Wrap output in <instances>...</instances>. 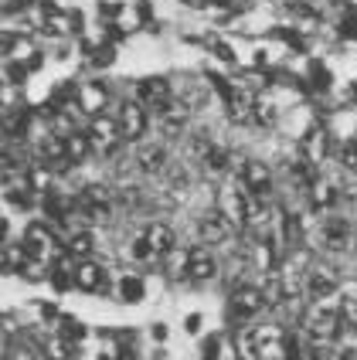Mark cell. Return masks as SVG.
Listing matches in <instances>:
<instances>
[{"instance_id":"cell-17","label":"cell","mask_w":357,"mask_h":360,"mask_svg":"<svg viewBox=\"0 0 357 360\" xmlns=\"http://www.w3.org/2000/svg\"><path fill=\"white\" fill-rule=\"evenodd\" d=\"M75 289H82V292H102L106 289L102 265H96V262H89V259L75 262Z\"/></svg>"},{"instance_id":"cell-15","label":"cell","mask_w":357,"mask_h":360,"mask_svg":"<svg viewBox=\"0 0 357 360\" xmlns=\"http://www.w3.org/2000/svg\"><path fill=\"white\" fill-rule=\"evenodd\" d=\"M184 276L191 282H211L218 276V262L208 248H191L187 252V265H184Z\"/></svg>"},{"instance_id":"cell-23","label":"cell","mask_w":357,"mask_h":360,"mask_svg":"<svg viewBox=\"0 0 357 360\" xmlns=\"http://www.w3.org/2000/svg\"><path fill=\"white\" fill-rule=\"evenodd\" d=\"M310 204H313V211H330L337 204V187L327 184V180H317L310 187Z\"/></svg>"},{"instance_id":"cell-26","label":"cell","mask_w":357,"mask_h":360,"mask_svg":"<svg viewBox=\"0 0 357 360\" xmlns=\"http://www.w3.org/2000/svg\"><path fill=\"white\" fill-rule=\"evenodd\" d=\"M143 296H146V285H143L139 276H123L119 279V300L123 302H139Z\"/></svg>"},{"instance_id":"cell-44","label":"cell","mask_w":357,"mask_h":360,"mask_svg":"<svg viewBox=\"0 0 357 360\" xmlns=\"http://www.w3.org/2000/svg\"><path fill=\"white\" fill-rule=\"evenodd\" d=\"M201 330V316L194 313V316H187V333H198Z\"/></svg>"},{"instance_id":"cell-45","label":"cell","mask_w":357,"mask_h":360,"mask_svg":"<svg viewBox=\"0 0 357 360\" xmlns=\"http://www.w3.org/2000/svg\"><path fill=\"white\" fill-rule=\"evenodd\" d=\"M184 4H187V7H194V11H204L211 0H184Z\"/></svg>"},{"instance_id":"cell-27","label":"cell","mask_w":357,"mask_h":360,"mask_svg":"<svg viewBox=\"0 0 357 360\" xmlns=\"http://www.w3.org/2000/svg\"><path fill=\"white\" fill-rule=\"evenodd\" d=\"M201 163H204V170H208V174H225V170H228V150H221V146H208V150H204V157H201Z\"/></svg>"},{"instance_id":"cell-28","label":"cell","mask_w":357,"mask_h":360,"mask_svg":"<svg viewBox=\"0 0 357 360\" xmlns=\"http://www.w3.org/2000/svg\"><path fill=\"white\" fill-rule=\"evenodd\" d=\"M58 337L79 343V340H85V337H89V326H85V323H79L75 316H61V320H58Z\"/></svg>"},{"instance_id":"cell-2","label":"cell","mask_w":357,"mask_h":360,"mask_svg":"<svg viewBox=\"0 0 357 360\" xmlns=\"http://www.w3.org/2000/svg\"><path fill=\"white\" fill-rule=\"evenodd\" d=\"M20 245L27 248V255H31V259H41V262H55L58 255H65V252H61V245H58V238H55V231H51L48 224H41V221H35V224H27V228H24Z\"/></svg>"},{"instance_id":"cell-36","label":"cell","mask_w":357,"mask_h":360,"mask_svg":"<svg viewBox=\"0 0 357 360\" xmlns=\"http://www.w3.org/2000/svg\"><path fill=\"white\" fill-rule=\"evenodd\" d=\"M27 72H31L27 61H24V65H20V61H11V65H7V82H11V85H20V82L27 79Z\"/></svg>"},{"instance_id":"cell-7","label":"cell","mask_w":357,"mask_h":360,"mask_svg":"<svg viewBox=\"0 0 357 360\" xmlns=\"http://www.w3.org/2000/svg\"><path fill=\"white\" fill-rule=\"evenodd\" d=\"M119 140H123L119 122H113L109 116H92V122H89V143H92V153L109 157V153L116 150Z\"/></svg>"},{"instance_id":"cell-16","label":"cell","mask_w":357,"mask_h":360,"mask_svg":"<svg viewBox=\"0 0 357 360\" xmlns=\"http://www.w3.org/2000/svg\"><path fill=\"white\" fill-rule=\"evenodd\" d=\"M184 129H187V105L170 99L160 109V133L174 140V136H184Z\"/></svg>"},{"instance_id":"cell-6","label":"cell","mask_w":357,"mask_h":360,"mask_svg":"<svg viewBox=\"0 0 357 360\" xmlns=\"http://www.w3.org/2000/svg\"><path fill=\"white\" fill-rule=\"evenodd\" d=\"M75 207H79L82 218L106 221V218H109V211H113V198H109V191H106V187L92 184V187H82V191H79Z\"/></svg>"},{"instance_id":"cell-47","label":"cell","mask_w":357,"mask_h":360,"mask_svg":"<svg viewBox=\"0 0 357 360\" xmlns=\"http://www.w3.org/2000/svg\"><path fill=\"white\" fill-rule=\"evenodd\" d=\"M99 360H116V357H113V354H109V350H106V354H99Z\"/></svg>"},{"instance_id":"cell-29","label":"cell","mask_w":357,"mask_h":360,"mask_svg":"<svg viewBox=\"0 0 357 360\" xmlns=\"http://www.w3.org/2000/svg\"><path fill=\"white\" fill-rule=\"evenodd\" d=\"M92 245H96V238H92L89 231H75V235L68 238V255H72V259H89Z\"/></svg>"},{"instance_id":"cell-48","label":"cell","mask_w":357,"mask_h":360,"mask_svg":"<svg viewBox=\"0 0 357 360\" xmlns=\"http://www.w3.org/2000/svg\"><path fill=\"white\" fill-rule=\"evenodd\" d=\"M351 96H354V102H357V82H354V89H351Z\"/></svg>"},{"instance_id":"cell-3","label":"cell","mask_w":357,"mask_h":360,"mask_svg":"<svg viewBox=\"0 0 357 360\" xmlns=\"http://www.w3.org/2000/svg\"><path fill=\"white\" fill-rule=\"evenodd\" d=\"M265 306H269L265 289H258V285H238L235 292H232V300H228V316H232V323H249Z\"/></svg>"},{"instance_id":"cell-13","label":"cell","mask_w":357,"mask_h":360,"mask_svg":"<svg viewBox=\"0 0 357 360\" xmlns=\"http://www.w3.org/2000/svg\"><path fill=\"white\" fill-rule=\"evenodd\" d=\"M238 180L245 184V191L249 194H256V198H269V191H273V174H269V167L258 160H245L242 163V174Z\"/></svg>"},{"instance_id":"cell-19","label":"cell","mask_w":357,"mask_h":360,"mask_svg":"<svg viewBox=\"0 0 357 360\" xmlns=\"http://www.w3.org/2000/svg\"><path fill=\"white\" fill-rule=\"evenodd\" d=\"M27 177V163L20 153L14 150H0V187H11V184H20Z\"/></svg>"},{"instance_id":"cell-21","label":"cell","mask_w":357,"mask_h":360,"mask_svg":"<svg viewBox=\"0 0 357 360\" xmlns=\"http://www.w3.org/2000/svg\"><path fill=\"white\" fill-rule=\"evenodd\" d=\"M143 238L150 241V248H154L157 255H170V252H174V228L163 224V221H154V224L143 231Z\"/></svg>"},{"instance_id":"cell-22","label":"cell","mask_w":357,"mask_h":360,"mask_svg":"<svg viewBox=\"0 0 357 360\" xmlns=\"http://www.w3.org/2000/svg\"><path fill=\"white\" fill-rule=\"evenodd\" d=\"M137 167L143 170V174H160V170L167 167V150H163V146H157V143H150V146H139Z\"/></svg>"},{"instance_id":"cell-14","label":"cell","mask_w":357,"mask_h":360,"mask_svg":"<svg viewBox=\"0 0 357 360\" xmlns=\"http://www.w3.org/2000/svg\"><path fill=\"white\" fill-rule=\"evenodd\" d=\"M137 102L139 105H146V109H163L167 102H170V82L167 79H139L137 82Z\"/></svg>"},{"instance_id":"cell-9","label":"cell","mask_w":357,"mask_h":360,"mask_svg":"<svg viewBox=\"0 0 357 360\" xmlns=\"http://www.w3.org/2000/svg\"><path fill=\"white\" fill-rule=\"evenodd\" d=\"M119 133H123V140L137 143L143 133H146V105H139V102H123L119 105Z\"/></svg>"},{"instance_id":"cell-43","label":"cell","mask_w":357,"mask_h":360,"mask_svg":"<svg viewBox=\"0 0 357 360\" xmlns=\"http://www.w3.org/2000/svg\"><path fill=\"white\" fill-rule=\"evenodd\" d=\"M11 48H14V34H0V51L7 55Z\"/></svg>"},{"instance_id":"cell-39","label":"cell","mask_w":357,"mask_h":360,"mask_svg":"<svg viewBox=\"0 0 357 360\" xmlns=\"http://www.w3.org/2000/svg\"><path fill=\"white\" fill-rule=\"evenodd\" d=\"M113 354H116V360H137V350H133L130 343H123V347H119V350H113Z\"/></svg>"},{"instance_id":"cell-1","label":"cell","mask_w":357,"mask_h":360,"mask_svg":"<svg viewBox=\"0 0 357 360\" xmlns=\"http://www.w3.org/2000/svg\"><path fill=\"white\" fill-rule=\"evenodd\" d=\"M347 323H344V316H340L337 306H323V302H317L306 316H303V330H306V337L317 343V347H323V343H334L340 337V330H344Z\"/></svg>"},{"instance_id":"cell-38","label":"cell","mask_w":357,"mask_h":360,"mask_svg":"<svg viewBox=\"0 0 357 360\" xmlns=\"http://www.w3.org/2000/svg\"><path fill=\"white\" fill-rule=\"evenodd\" d=\"M7 360H38V350H35V347H24V343H20V347H14V350L7 354Z\"/></svg>"},{"instance_id":"cell-46","label":"cell","mask_w":357,"mask_h":360,"mask_svg":"<svg viewBox=\"0 0 357 360\" xmlns=\"http://www.w3.org/2000/svg\"><path fill=\"white\" fill-rule=\"evenodd\" d=\"M4 238H7V218H0V245H4Z\"/></svg>"},{"instance_id":"cell-4","label":"cell","mask_w":357,"mask_h":360,"mask_svg":"<svg viewBox=\"0 0 357 360\" xmlns=\"http://www.w3.org/2000/svg\"><path fill=\"white\" fill-rule=\"evenodd\" d=\"M249 198H252V194H249L245 184L238 180V184L225 187V191L218 194V211L232 221L235 228H245V224H249Z\"/></svg>"},{"instance_id":"cell-34","label":"cell","mask_w":357,"mask_h":360,"mask_svg":"<svg viewBox=\"0 0 357 360\" xmlns=\"http://www.w3.org/2000/svg\"><path fill=\"white\" fill-rule=\"evenodd\" d=\"M310 79H313V89H320V92H323V89H330V72H327L320 61L310 65Z\"/></svg>"},{"instance_id":"cell-33","label":"cell","mask_w":357,"mask_h":360,"mask_svg":"<svg viewBox=\"0 0 357 360\" xmlns=\"http://www.w3.org/2000/svg\"><path fill=\"white\" fill-rule=\"evenodd\" d=\"M133 259H137V262H154V259H160V255L150 248V241L139 235V238L133 241Z\"/></svg>"},{"instance_id":"cell-32","label":"cell","mask_w":357,"mask_h":360,"mask_svg":"<svg viewBox=\"0 0 357 360\" xmlns=\"http://www.w3.org/2000/svg\"><path fill=\"white\" fill-rule=\"evenodd\" d=\"M221 350H225V337H221V333L208 337V340H204V347H201L204 360H221Z\"/></svg>"},{"instance_id":"cell-5","label":"cell","mask_w":357,"mask_h":360,"mask_svg":"<svg viewBox=\"0 0 357 360\" xmlns=\"http://www.w3.org/2000/svg\"><path fill=\"white\" fill-rule=\"evenodd\" d=\"M286 340H289V333L282 326H256L252 330L258 360H286Z\"/></svg>"},{"instance_id":"cell-10","label":"cell","mask_w":357,"mask_h":360,"mask_svg":"<svg viewBox=\"0 0 357 360\" xmlns=\"http://www.w3.org/2000/svg\"><path fill=\"white\" fill-rule=\"evenodd\" d=\"M235 235V224L225 218L221 211H208L198 224V238L201 245H225V241Z\"/></svg>"},{"instance_id":"cell-37","label":"cell","mask_w":357,"mask_h":360,"mask_svg":"<svg viewBox=\"0 0 357 360\" xmlns=\"http://www.w3.org/2000/svg\"><path fill=\"white\" fill-rule=\"evenodd\" d=\"M113 58H116L113 44H102V48H92V65H109Z\"/></svg>"},{"instance_id":"cell-12","label":"cell","mask_w":357,"mask_h":360,"mask_svg":"<svg viewBox=\"0 0 357 360\" xmlns=\"http://www.w3.org/2000/svg\"><path fill=\"white\" fill-rule=\"evenodd\" d=\"M109 105V89L106 82H85L79 85V96H75V109L85 116H102V109Z\"/></svg>"},{"instance_id":"cell-11","label":"cell","mask_w":357,"mask_h":360,"mask_svg":"<svg viewBox=\"0 0 357 360\" xmlns=\"http://www.w3.org/2000/svg\"><path fill=\"white\" fill-rule=\"evenodd\" d=\"M299 157L306 163H313V167H320V163L330 157V136H327L323 126H310V129L303 133V140H299Z\"/></svg>"},{"instance_id":"cell-25","label":"cell","mask_w":357,"mask_h":360,"mask_svg":"<svg viewBox=\"0 0 357 360\" xmlns=\"http://www.w3.org/2000/svg\"><path fill=\"white\" fill-rule=\"evenodd\" d=\"M44 357L48 360H79V347L65 337H55V340L44 343Z\"/></svg>"},{"instance_id":"cell-35","label":"cell","mask_w":357,"mask_h":360,"mask_svg":"<svg viewBox=\"0 0 357 360\" xmlns=\"http://www.w3.org/2000/svg\"><path fill=\"white\" fill-rule=\"evenodd\" d=\"M340 163H344L347 170H357V140H347L340 146Z\"/></svg>"},{"instance_id":"cell-20","label":"cell","mask_w":357,"mask_h":360,"mask_svg":"<svg viewBox=\"0 0 357 360\" xmlns=\"http://www.w3.org/2000/svg\"><path fill=\"white\" fill-rule=\"evenodd\" d=\"M65 157L68 163L75 167V163H85L89 160V153H92V143H89V133H79V129H68L65 136Z\"/></svg>"},{"instance_id":"cell-41","label":"cell","mask_w":357,"mask_h":360,"mask_svg":"<svg viewBox=\"0 0 357 360\" xmlns=\"http://www.w3.org/2000/svg\"><path fill=\"white\" fill-rule=\"evenodd\" d=\"M344 34H351V38H357V11L351 14V18H344Z\"/></svg>"},{"instance_id":"cell-40","label":"cell","mask_w":357,"mask_h":360,"mask_svg":"<svg viewBox=\"0 0 357 360\" xmlns=\"http://www.w3.org/2000/svg\"><path fill=\"white\" fill-rule=\"evenodd\" d=\"M215 55H218L221 61H235V55H232V48H228V44H221V41H215Z\"/></svg>"},{"instance_id":"cell-42","label":"cell","mask_w":357,"mask_h":360,"mask_svg":"<svg viewBox=\"0 0 357 360\" xmlns=\"http://www.w3.org/2000/svg\"><path fill=\"white\" fill-rule=\"evenodd\" d=\"M337 360H357V347H340Z\"/></svg>"},{"instance_id":"cell-24","label":"cell","mask_w":357,"mask_h":360,"mask_svg":"<svg viewBox=\"0 0 357 360\" xmlns=\"http://www.w3.org/2000/svg\"><path fill=\"white\" fill-rule=\"evenodd\" d=\"M340 316L347 326H357V282H347L340 285V302H337Z\"/></svg>"},{"instance_id":"cell-8","label":"cell","mask_w":357,"mask_h":360,"mask_svg":"<svg viewBox=\"0 0 357 360\" xmlns=\"http://www.w3.org/2000/svg\"><path fill=\"white\" fill-rule=\"evenodd\" d=\"M334 292H340L337 272H334L330 265H313V269L306 272V296L320 302V300H330Z\"/></svg>"},{"instance_id":"cell-30","label":"cell","mask_w":357,"mask_h":360,"mask_svg":"<svg viewBox=\"0 0 357 360\" xmlns=\"http://www.w3.org/2000/svg\"><path fill=\"white\" fill-rule=\"evenodd\" d=\"M252 120L258 122V126H273L276 122V105L265 99H256V105H252Z\"/></svg>"},{"instance_id":"cell-31","label":"cell","mask_w":357,"mask_h":360,"mask_svg":"<svg viewBox=\"0 0 357 360\" xmlns=\"http://www.w3.org/2000/svg\"><path fill=\"white\" fill-rule=\"evenodd\" d=\"M68 24H72V20L65 18V14H55V11L48 7V18H44V31H48V34H65Z\"/></svg>"},{"instance_id":"cell-18","label":"cell","mask_w":357,"mask_h":360,"mask_svg":"<svg viewBox=\"0 0 357 360\" xmlns=\"http://www.w3.org/2000/svg\"><path fill=\"white\" fill-rule=\"evenodd\" d=\"M320 238H323V248L344 252L347 241H351V221L347 218H327L323 221V228H320Z\"/></svg>"}]
</instances>
